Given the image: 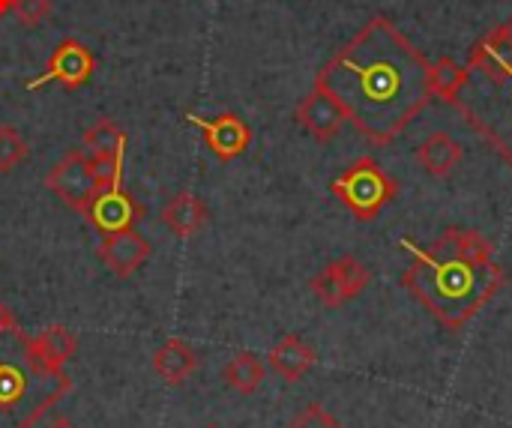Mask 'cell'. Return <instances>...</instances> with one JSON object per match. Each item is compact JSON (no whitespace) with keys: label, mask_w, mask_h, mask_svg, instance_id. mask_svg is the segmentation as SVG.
Here are the masks:
<instances>
[{"label":"cell","mask_w":512,"mask_h":428,"mask_svg":"<svg viewBox=\"0 0 512 428\" xmlns=\"http://www.w3.org/2000/svg\"><path fill=\"white\" fill-rule=\"evenodd\" d=\"M465 81V63H459L456 57H441L438 63H432V87H435V99L441 102H453V96L459 93Z\"/></svg>","instance_id":"ffe728a7"},{"label":"cell","mask_w":512,"mask_h":428,"mask_svg":"<svg viewBox=\"0 0 512 428\" xmlns=\"http://www.w3.org/2000/svg\"><path fill=\"white\" fill-rule=\"evenodd\" d=\"M153 246L132 228V231H120V234H108L102 237L96 255L99 261L120 279H129L138 267H144V261L150 258Z\"/></svg>","instance_id":"8fae6325"},{"label":"cell","mask_w":512,"mask_h":428,"mask_svg":"<svg viewBox=\"0 0 512 428\" xmlns=\"http://www.w3.org/2000/svg\"><path fill=\"white\" fill-rule=\"evenodd\" d=\"M369 285V270L363 267V261L357 255H345V258H336L330 261L312 282V294L330 306V309H339L351 300H357Z\"/></svg>","instance_id":"ba28073f"},{"label":"cell","mask_w":512,"mask_h":428,"mask_svg":"<svg viewBox=\"0 0 512 428\" xmlns=\"http://www.w3.org/2000/svg\"><path fill=\"white\" fill-rule=\"evenodd\" d=\"M375 147L393 144L435 99L432 60L387 15H372L315 75Z\"/></svg>","instance_id":"6da1fadb"},{"label":"cell","mask_w":512,"mask_h":428,"mask_svg":"<svg viewBox=\"0 0 512 428\" xmlns=\"http://www.w3.org/2000/svg\"><path fill=\"white\" fill-rule=\"evenodd\" d=\"M294 117H297V123H300L315 141H321V144L333 141V138L342 132V126H345V114H342V108L336 105V99L327 96V93L318 90V87H312V93L303 96V102L297 105Z\"/></svg>","instance_id":"7c38bea8"},{"label":"cell","mask_w":512,"mask_h":428,"mask_svg":"<svg viewBox=\"0 0 512 428\" xmlns=\"http://www.w3.org/2000/svg\"><path fill=\"white\" fill-rule=\"evenodd\" d=\"M45 189L54 192L66 207L84 213L102 186L93 171V159L78 147V150H66L63 159L45 174Z\"/></svg>","instance_id":"8992f818"},{"label":"cell","mask_w":512,"mask_h":428,"mask_svg":"<svg viewBox=\"0 0 512 428\" xmlns=\"http://www.w3.org/2000/svg\"><path fill=\"white\" fill-rule=\"evenodd\" d=\"M69 390V375L45 366L18 324L0 333V428H33Z\"/></svg>","instance_id":"277c9868"},{"label":"cell","mask_w":512,"mask_h":428,"mask_svg":"<svg viewBox=\"0 0 512 428\" xmlns=\"http://www.w3.org/2000/svg\"><path fill=\"white\" fill-rule=\"evenodd\" d=\"M81 144L93 162H123L126 156V132L108 117H99L90 129H84Z\"/></svg>","instance_id":"2e32d148"},{"label":"cell","mask_w":512,"mask_h":428,"mask_svg":"<svg viewBox=\"0 0 512 428\" xmlns=\"http://www.w3.org/2000/svg\"><path fill=\"white\" fill-rule=\"evenodd\" d=\"M12 9H15V0H0V18L12 15Z\"/></svg>","instance_id":"d4e9b609"},{"label":"cell","mask_w":512,"mask_h":428,"mask_svg":"<svg viewBox=\"0 0 512 428\" xmlns=\"http://www.w3.org/2000/svg\"><path fill=\"white\" fill-rule=\"evenodd\" d=\"M102 237L108 234H120V231H132L141 219H144V207L123 189L120 183H111L105 189L96 192V198L87 204V210L81 213Z\"/></svg>","instance_id":"30bf717a"},{"label":"cell","mask_w":512,"mask_h":428,"mask_svg":"<svg viewBox=\"0 0 512 428\" xmlns=\"http://www.w3.org/2000/svg\"><path fill=\"white\" fill-rule=\"evenodd\" d=\"M414 255L402 273L408 294L450 333H462L504 288L495 243L474 228H447L432 249L402 243Z\"/></svg>","instance_id":"7a4b0ae2"},{"label":"cell","mask_w":512,"mask_h":428,"mask_svg":"<svg viewBox=\"0 0 512 428\" xmlns=\"http://www.w3.org/2000/svg\"><path fill=\"white\" fill-rule=\"evenodd\" d=\"M222 378H225V384H228L234 393L252 396V393L261 387V381H264V363H261L255 354L240 351V354H234L231 363L222 369Z\"/></svg>","instance_id":"d6986e66"},{"label":"cell","mask_w":512,"mask_h":428,"mask_svg":"<svg viewBox=\"0 0 512 428\" xmlns=\"http://www.w3.org/2000/svg\"><path fill=\"white\" fill-rule=\"evenodd\" d=\"M93 72H96L93 51L78 39H63L51 51V57L45 63V72L39 78L27 81V90H39L42 84H51V81L60 84L63 90H81L93 78Z\"/></svg>","instance_id":"52a82bcc"},{"label":"cell","mask_w":512,"mask_h":428,"mask_svg":"<svg viewBox=\"0 0 512 428\" xmlns=\"http://www.w3.org/2000/svg\"><path fill=\"white\" fill-rule=\"evenodd\" d=\"M12 15H15L18 24H24V27H39V24L51 15V0H15Z\"/></svg>","instance_id":"603a6c76"},{"label":"cell","mask_w":512,"mask_h":428,"mask_svg":"<svg viewBox=\"0 0 512 428\" xmlns=\"http://www.w3.org/2000/svg\"><path fill=\"white\" fill-rule=\"evenodd\" d=\"M330 192L357 222H372L396 201L399 183L372 156H360L330 183Z\"/></svg>","instance_id":"5b68a950"},{"label":"cell","mask_w":512,"mask_h":428,"mask_svg":"<svg viewBox=\"0 0 512 428\" xmlns=\"http://www.w3.org/2000/svg\"><path fill=\"white\" fill-rule=\"evenodd\" d=\"M30 156L27 141L15 126H0V174H9Z\"/></svg>","instance_id":"44dd1931"},{"label":"cell","mask_w":512,"mask_h":428,"mask_svg":"<svg viewBox=\"0 0 512 428\" xmlns=\"http://www.w3.org/2000/svg\"><path fill=\"white\" fill-rule=\"evenodd\" d=\"M12 324H15V318H12V315H9V309L0 303V333H3L6 327H12Z\"/></svg>","instance_id":"cb8c5ba5"},{"label":"cell","mask_w":512,"mask_h":428,"mask_svg":"<svg viewBox=\"0 0 512 428\" xmlns=\"http://www.w3.org/2000/svg\"><path fill=\"white\" fill-rule=\"evenodd\" d=\"M207 428H219V426H207Z\"/></svg>","instance_id":"4316f807"},{"label":"cell","mask_w":512,"mask_h":428,"mask_svg":"<svg viewBox=\"0 0 512 428\" xmlns=\"http://www.w3.org/2000/svg\"><path fill=\"white\" fill-rule=\"evenodd\" d=\"M267 360H270V369H273L279 378H285L288 384H294V381H300V378L315 366L318 354H315V348H312L303 336L291 333V336H285V339L270 351Z\"/></svg>","instance_id":"5bb4252c"},{"label":"cell","mask_w":512,"mask_h":428,"mask_svg":"<svg viewBox=\"0 0 512 428\" xmlns=\"http://www.w3.org/2000/svg\"><path fill=\"white\" fill-rule=\"evenodd\" d=\"M288 428H345L324 405H318V402H312V405H306L294 420H291V426Z\"/></svg>","instance_id":"7402d4cb"},{"label":"cell","mask_w":512,"mask_h":428,"mask_svg":"<svg viewBox=\"0 0 512 428\" xmlns=\"http://www.w3.org/2000/svg\"><path fill=\"white\" fill-rule=\"evenodd\" d=\"M186 123L195 126L204 135L207 150L219 159V162H234L240 159L249 144H252V129L249 123L234 114V111H222L216 117H198V114H186Z\"/></svg>","instance_id":"9c48e42d"},{"label":"cell","mask_w":512,"mask_h":428,"mask_svg":"<svg viewBox=\"0 0 512 428\" xmlns=\"http://www.w3.org/2000/svg\"><path fill=\"white\" fill-rule=\"evenodd\" d=\"M30 348H33V354H36L45 366H51V369H63V366L75 357V351H78V339L72 336V330H66V327H60V324H54V327L42 330L39 336H30Z\"/></svg>","instance_id":"ac0fdd59"},{"label":"cell","mask_w":512,"mask_h":428,"mask_svg":"<svg viewBox=\"0 0 512 428\" xmlns=\"http://www.w3.org/2000/svg\"><path fill=\"white\" fill-rule=\"evenodd\" d=\"M45 428H75V426H72L69 420H63V417H60V420H54V423H48V426H45Z\"/></svg>","instance_id":"484cf974"},{"label":"cell","mask_w":512,"mask_h":428,"mask_svg":"<svg viewBox=\"0 0 512 428\" xmlns=\"http://www.w3.org/2000/svg\"><path fill=\"white\" fill-rule=\"evenodd\" d=\"M450 108L512 168V15L471 45L465 81Z\"/></svg>","instance_id":"3957f363"},{"label":"cell","mask_w":512,"mask_h":428,"mask_svg":"<svg viewBox=\"0 0 512 428\" xmlns=\"http://www.w3.org/2000/svg\"><path fill=\"white\" fill-rule=\"evenodd\" d=\"M153 369L156 375L171 384L180 387L195 369H198V354L183 342V339H168L156 354H153Z\"/></svg>","instance_id":"e0dca14e"},{"label":"cell","mask_w":512,"mask_h":428,"mask_svg":"<svg viewBox=\"0 0 512 428\" xmlns=\"http://www.w3.org/2000/svg\"><path fill=\"white\" fill-rule=\"evenodd\" d=\"M417 162L432 177H450L462 165V144L450 132H429L417 147Z\"/></svg>","instance_id":"4fadbf2b"},{"label":"cell","mask_w":512,"mask_h":428,"mask_svg":"<svg viewBox=\"0 0 512 428\" xmlns=\"http://www.w3.org/2000/svg\"><path fill=\"white\" fill-rule=\"evenodd\" d=\"M162 225L171 231V234H177V237H192V234H198L201 228H204V222H207V207H204V201L198 198V195H192V192H180V195H174L165 207H162Z\"/></svg>","instance_id":"9a60e30c"}]
</instances>
